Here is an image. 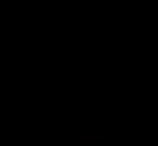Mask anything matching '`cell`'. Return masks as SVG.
I'll return each instance as SVG.
<instances>
[{
  "label": "cell",
  "instance_id": "obj_1",
  "mask_svg": "<svg viewBox=\"0 0 158 146\" xmlns=\"http://www.w3.org/2000/svg\"><path fill=\"white\" fill-rule=\"evenodd\" d=\"M75 142H106V135H77Z\"/></svg>",
  "mask_w": 158,
  "mask_h": 146
}]
</instances>
